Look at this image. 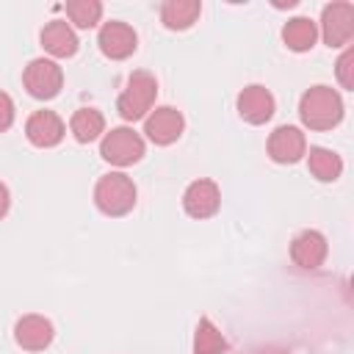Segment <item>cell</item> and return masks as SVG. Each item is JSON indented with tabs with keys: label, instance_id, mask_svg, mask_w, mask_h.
I'll use <instances>...</instances> for the list:
<instances>
[{
	"label": "cell",
	"instance_id": "obj_21",
	"mask_svg": "<svg viewBox=\"0 0 354 354\" xmlns=\"http://www.w3.org/2000/svg\"><path fill=\"white\" fill-rule=\"evenodd\" d=\"M66 17L77 28H94L102 17V3L100 0H69L66 3Z\"/></svg>",
	"mask_w": 354,
	"mask_h": 354
},
{
	"label": "cell",
	"instance_id": "obj_3",
	"mask_svg": "<svg viewBox=\"0 0 354 354\" xmlns=\"http://www.w3.org/2000/svg\"><path fill=\"white\" fill-rule=\"evenodd\" d=\"M94 205L105 216H124L136 207V185L127 174L111 171L102 174L94 185Z\"/></svg>",
	"mask_w": 354,
	"mask_h": 354
},
{
	"label": "cell",
	"instance_id": "obj_18",
	"mask_svg": "<svg viewBox=\"0 0 354 354\" xmlns=\"http://www.w3.org/2000/svg\"><path fill=\"white\" fill-rule=\"evenodd\" d=\"M307 166H310V174L321 183H332L343 174V160L337 152L332 149H324V147H313L307 152Z\"/></svg>",
	"mask_w": 354,
	"mask_h": 354
},
{
	"label": "cell",
	"instance_id": "obj_11",
	"mask_svg": "<svg viewBox=\"0 0 354 354\" xmlns=\"http://www.w3.org/2000/svg\"><path fill=\"white\" fill-rule=\"evenodd\" d=\"M221 205V191L213 180H194L183 194V207L194 218H210Z\"/></svg>",
	"mask_w": 354,
	"mask_h": 354
},
{
	"label": "cell",
	"instance_id": "obj_20",
	"mask_svg": "<svg viewBox=\"0 0 354 354\" xmlns=\"http://www.w3.org/2000/svg\"><path fill=\"white\" fill-rule=\"evenodd\" d=\"M227 348L224 335L213 326L210 318H199L196 332H194V354H221Z\"/></svg>",
	"mask_w": 354,
	"mask_h": 354
},
{
	"label": "cell",
	"instance_id": "obj_14",
	"mask_svg": "<svg viewBox=\"0 0 354 354\" xmlns=\"http://www.w3.org/2000/svg\"><path fill=\"white\" fill-rule=\"evenodd\" d=\"M290 257L299 268H318L324 260H326V238L318 232V230H304L301 235L293 238L290 243Z\"/></svg>",
	"mask_w": 354,
	"mask_h": 354
},
{
	"label": "cell",
	"instance_id": "obj_15",
	"mask_svg": "<svg viewBox=\"0 0 354 354\" xmlns=\"http://www.w3.org/2000/svg\"><path fill=\"white\" fill-rule=\"evenodd\" d=\"M41 47L55 58H69L77 53V36L64 19H50L41 28Z\"/></svg>",
	"mask_w": 354,
	"mask_h": 354
},
{
	"label": "cell",
	"instance_id": "obj_23",
	"mask_svg": "<svg viewBox=\"0 0 354 354\" xmlns=\"http://www.w3.org/2000/svg\"><path fill=\"white\" fill-rule=\"evenodd\" d=\"M11 124H14V100L6 91H0V133H6Z\"/></svg>",
	"mask_w": 354,
	"mask_h": 354
},
{
	"label": "cell",
	"instance_id": "obj_4",
	"mask_svg": "<svg viewBox=\"0 0 354 354\" xmlns=\"http://www.w3.org/2000/svg\"><path fill=\"white\" fill-rule=\"evenodd\" d=\"M100 155L113 166H133L144 158V138L133 127H113L102 136Z\"/></svg>",
	"mask_w": 354,
	"mask_h": 354
},
{
	"label": "cell",
	"instance_id": "obj_24",
	"mask_svg": "<svg viewBox=\"0 0 354 354\" xmlns=\"http://www.w3.org/2000/svg\"><path fill=\"white\" fill-rule=\"evenodd\" d=\"M8 207H11V196H8V188L0 183V218L8 213Z\"/></svg>",
	"mask_w": 354,
	"mask_h": 354
},
{
	"label": "cell",
	"instance_id": "obj_22",
	"mask_svg": "<svg viewBox=\"0 0 354 354\" xmlns=\"http://www.w3.org/2000/svg\"><path fill=\"white\" fill-rule=\"evenodd\" d=\"M337 80L343 88H354V50L351 47L337 58Z\"/></svg>",
	"mask_w": 354,
	"mask_h": 354
},
{
	"label": "cell",
	"instance_id": "obj_16",
	"mask_svg": "<svg viewBox=\"0 0 354 354\" xmlns=\"http://www.w3.org/2000/svg\"><path fill=\"white\" fill-rule=\"evenodd\" d=\"M202 14V3L199 0H166L160 6V19L169 30H185L196 22V17Z\"/></svg>",
	"mask_w": 354,
	"mask_h": 354
},
{
	"label": "cell",
	"instance_id": "obj_12",
	"mask_svg": "<svg viewBox=\"0 0 354 354\" xmlns=\"http://www.w3.org/2000/svg\"><path fill=\"white\" fill-rule=\"evenodd\" d=\"M64 133H66V127H64V122H61V116H58L55 111H36V113H30V119L25 122V136H28V141H30L33 147H41V149L61 144Z\"/></svg>",
	"mask_w": 354,
	"mask_h": 354
},
{
	"label": "cell",
	"instance_id": "obj_7",
	"mask_svg": "<svg viewBox=\"0 0 354 354\" xmlns=\"http://www.w3.org/2000/svg\"><path fill=\"white\" fill-rule=\"evenodd\" d=\"M183 130H185V119H183V113H180L177 108H171V105H160V108L149 111V116H147V122H144L147 138H149L152 144H158V147L174 144V141L183 136Z\"/></svg>",
	"mask_w": 354,
	"mask_h": 354
},
{
	"label": "cell",
	"instance_id": "obj_1",
	"mask_svg": "<svg viewBox=\"0 0 354 354\" xmlns=\"http://www.w3.org/2000/svg\"><path fill=\"white\" fill-rule=\"evenodd\" d=\"M299 116L310 130H332L343 119V100L332 86H313L299 100Z\"/></svg>",
	"mask_w": 354,
	"mask_h": 354
},
{
	"label": "cell",
	"instance_id": "obj_13",
	"mask_svg": "<svg viewBox=\"0 0 354 354\" xmlns=\"http://www.w3.org/2000/svg\"><path fill=\"white\" fill-rule=\"evenodd\" d=\"M53 324L44 315H22L14 324V340L25 351H44L53 343Z\"/></svg>",
	"mask_w": 354,
	"mask_h": 354
},
{
	"label": "cell",
	"instance_id": "obj_10",
	"mask_svg": "<svg viewBox=\"0 0 354 354\" xmlns=\"http://www.w3.org/2000/svg\"><path fill=\"white\" fill-rule=\"evenodd\" d=\"M274 108H277L274 94H271L266 86H260V83L246 86V88L238 94V113H241V119L249 122V124H266V122L274 116Z\"/></svg>",
	"mask_w": 354,
	"mask_h": 354
},
{
	"label": "cell",
	"instance_id": "obj_19",
	"mask_svg": "<svg viewBox=\"0 0 354 354\" xmlns=\"http://www.w3.org/2000/svg\"><path fill=\"white\" fill-rule=\"evenodd\" d=\"M69 127H72V133L80 144H88V141H94L105 133V116L97 108H80V111L72 113Z\"/></svg>",
	"mask_w": 354,
	"mask_h": 354
},
{
	"label": "cell",
	"instance_id": "obj_2",
	"mask_svg": "<svg viewBox=\"0 0 354 354\" xmlns=\"http://www.w3.org/2000/svg\"><path fill=\"white\" fill-rule=\"evenodd\" d=\"M155 97H158L155 77L149 72L138 69V72H133L127 77V86H124V91L116 100V111H119V116L124 122H138V119H144L152 111Z\"/></svg>",
	"mask_w": 354,
	"mask_h": 354
},
{
	"label": "cell",
	"instance_id": "obj_6",
	"mask_svg": "<svg viewBox=\"0 0 354 354\" xmlns=\"http://www.w3.org/2000/svg\"><path fill=\"white\" fill-rule=\"evenodd\" d=\"M321 36L329 47H343L354 36V6L351 3H329L321 14Z\"/></svg>",
	"mask_w": 354,
	"mask_h": 354
},
{
	"label": "cell",
	"instance_id": "obj_17",
	"mask_svg": "<svg viewBox=\"0 0 354 354\" xmlns=\"http://www.w3.org/2000/svg\"><path fill=\"white\" fill-rule=\"evenodd\" d=\"M315 39H318V28H315V22H313L310 17H293V19H288L285 28H282V41H285L288 50H293V53L310 50V47L315 44Z\"/></svg>",
	"mask_w": 354,
	"mask_h": 354
},
{
	"label": "cell",
	"instance_id": "obj_8",
	"mask_svg": "<svg viewBox=\"0 0 354 354\" xmlns=\"http://www.w3.org/2000/svg\"><path fill=\"white\" fill-rule=\"evenodd\" d=\"M97 44L102 50V55L113 58V61H122L127 55L136 53L138 47V36L136 30L127 25V22H119V19H111L100 28V36H97Z\"/></svg>",
	"mask_w": 354,
	"mask_h": 354
},
{
	"label": "cell",
	"instance_id": "obj_5",
	"mask_svg": "<svg viewBox=\"0 0 354 354\" xmlns=\"http://www.w3.org/2000/svg\"><path fill=\"white\" fill-rule=\"evenodd\" d=\"M22 83H25V88H28L30 97H36V100H53L61 91V86H64V72L50 58H33L25 66V72H22Z\"/></svg>",
	"mask_w": 354,
	"mask_h": 354
},
{
	"label": "cell",
	"instance_id": "obj_9",
	"mask_svg": "<svg viewBox=\"0 0 354 354\" xmlns=\"http://www.w3.org/2000/svg\"><path fill=\"white\" fill-rule=\"evenodd\" d=\"M268 155L277 163H296L307 155V138L293 124H279L268 136Z\"/></svg>",
	"mask_w": 354,
	"mask_h": 354
}]
</instances>
